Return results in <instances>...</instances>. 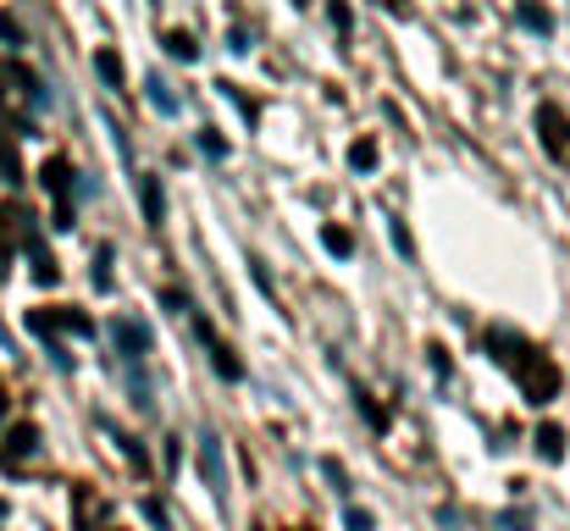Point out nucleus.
I'll return each mask as SVG.
<instances>
[{"instance_id": "obj_1", "label": "nucleus", "mask_w": 570, "mask_h": 531, "mask_svg": "<svg viewBox=\"0 0 570 531\" xmlns=\"http://www.w3.org/2000/svg\"><path fill=\"white\" fill-rule=\"evenodd\" d=\"M488 344H493L499 360L521 376V393H527L532 404H549V399L560 393V365L538 350V344H527L521 333H504V327H493V333H488Z\"/></svg>"}, {"instance_id": "obj_2", "label": "nucleus", "mask_w": 570, "mask_h": 531, "mask_svg": "<svg viewBox=\"0 0 570 531\" xmlns=\"http://www.w3.org/2000/svg\"><path fill=\"white\" fill-rule=\"evenodd\" d=\"M39 177H45V188H50V199H56V222H50V227L67 233V227H72V161H67V156H50Z\"/></svg>"}, {"instance_id": "obj_3", "label": "nucleus", "mask_w": 570, "mask_h": 531, "mask_svg": "<svg viewBox=\"0 0 570 531\" xmlns=\"http://www.w3.org/2000/svg\"><path fill=\"white\" fill-rule=\"evenodd\" d=\"M538 134H543V150L560 161V156H570V117L554 106V100H543L538 106Z\"/></svg>"}, {"instance_id": "obj_4", "label": "nucleus", "mask_w": 570, "mask_h": 531, "mask_svg": "<svg viewBox=\"0 0 570 531\" xmlns=\"http://www.w3.org/2000/svg\"><path fill=\"white\" fill-rule=\"evenodd\" d=\"M28 327H33V333H45V338H50V333H78V338H89V333H95V322H89L83 311H33V316H28Z\"/></svg>"}, {"instance_id": "obj_5", "label": "nucleus", "mask_w": 570, "mask_h": 531, "mask_svg": "<svg viewBox=\"0 0 570 531\" xmlns=\"http://www.w3.org/2000/svg\"><path fill=\"white\" fill-rule=\"evenodd\" d=\"M39 454V426H11V437H6V449H0V465L6 471H22V460H33Z\"/></svg>"}, {"instance_id": "obj_6", "label": "nucleus", "mask_w": 570, "mask_h": 531, "mask_svg": "<svg viewBox=\"0 0 570 531\" xmlns=\"http://www.w3.org/2000/svg\"><path fill=\"white\" fill-rule=\"evenodd\" d=\"M199 338H205V350H210V365H216V371H222L227 382H238V376H244L238 354H233L227 344H222V338H216V327H210V322H199Z\"/></svg>"}, {"instance_id": "obj_7", "label": "nucleus", "mask_w": 570, "mask_h": 531, "mask_svg": "<svg viewBox=\"0 0 570 531\" xmlns=\"http://www.w3.org/2000/svg\"><path fill=\"white\" fill-rule=\"evenodd\" d=\"M28 255H33V277H39V283H56V277H61V266H56V255L39 244V233H28Z\"/></svg>"}, {"instance_id": "obj_8", "label": "nucleus", "mask_w": 570, "mask_h": 531, "mask_svg": "<svg viewBox=\"0 0 570 531\" xmlns=\"http://www.w3.org/2000/svg\"><path fill=\"white\" fill-rule=\"evenodd\" d=\"M538 454H543V460H566V426L543 421V426H538Z\"/></svg>"}, {"instance_id": "obj_9", "label": "nucleus", "mask_w": 570, "mask_h": 531, "mask_svg": "<svg viewBox=\"0 0 570 531\" xmlns=\"http://www.w3.org/2000/svg\"><path fill=\"white\" fill-rule=\"evenodd\" d=\"M117 338L128 344V354H145V350H150V333H145L139 322H117Z\"/></svg>"}, {"instance_id": "obj_10", "label": "nucleus", "mask_w": 570, "mask_h": 531, "mask_svg": "<svg viewBox=\"0 0 570 531\" xmlns=\"http://www.w3.org/2000/svg\"><path fill=\"white\" fill-rule=\"evenodd\" d=\"M350 167H355V173H372V167H377V145H372V139H355V145H350Z\"/></svg>"}, {"instance_id": "obj_11", "label": "nucleus", "mask_w": 570, "mask_h": 531, "mask_svg": "<svg viewBox=\"0 0 570 531\" xmlns=\"http://www.w3.org/2000/svg\"><path fill=\"white\" fill-rule=\"evenodd\" d=\"M161 45H167V56H178V61H194V56H199V50H194V39L184 33V28H173Z\"/></svg>"}, {"instance_id": "obj_12", "label": "nucleus", "mask_w": 570, "mask_h": 531, "mask_svg": "<svg viewBox=\"0 0 570 531\" xmlns=\"http://www.w3.org/2000/svg\"><path fill=\"white\" fill-rule=\"evenodd\" d=\"M95 67H100V78H106L111 89H122V61H117V50H100V56H95Z\"/></svg>"}, {"instance_id": "obj_13", "label": "nucleus", "mask_w": 570, "mask_h": 531, "mask_svg": "<svg viewBox=\"0 0 570 531\" xmlns=\"http://www.w3.org/2000/svg\"><path fill=\"white\" fill-rule=\"evenodd\" d=\"M139 194H145V216L161 227V188H156V177H139Z\"/></svg>"}, {"instance_id": "obj_14", "label": "nucleus", "mask_w": 570, "mask_h": 531, "mask_svg": "<svg viewBox=\"0 0 570 531\" xmlns=\"http://www.w3.org/2000/svg\"><path fill=\"white\" fill-rule=\"evenodd\" d=\"M515 17H521V22H527V28H538V33H549V22H554V17H549V11H543V6H521V11H515Z\"/></svg>"}, {"instance_id": "obj_15", "label": "nucleus", "mask_w": 570, "mask_h": 531, "mask_svg": "<svg viewBox=\"0 0 570 531\" xmlns=\"http://www.w3.org/2000/svg\"><path fill=\"white\" fill-rule=\"evenodd\" d=\"M322 238H327V249H333V255H350V249H355V238H350V227H327Z\"/></svg>"}, {"instance_id": "obj_16", "label": "nucleus", "mask_w": 570, "mask_h": 531, "mask_svg": "<svg viewBox=\"0 0 570 531\" xmlns=\"http://www.w3.org/2000/svg\"><path fill=\"white\" fill-rule=\"evenodd\" d=\"M106 266H111V249L95 255V288H111V272H106Z\"/></svg>"}, {"instance_id": "obj_17", "label": "nucleus", "mask_w": 570, "mask_h": 531, "mask_svg": "<svg viewBox=\"0 0 570 531\" xmlns=\"http://www.w3.org/2000/svg\"><path fill=\"white\" fill-rule=\"evenodd\" d=\"M150 100H156V106H161V111H178V100H173V95H167V89H161V78H156V83H150Z\"/></svg>"}, {"instance_id": "obj_18", "label": "nucleus", "mask_w": 570, "mask_h": 531, "mask_svg": "<svg viewBox=\"0 0 570 531\" xmlns=\"http://www.w3.org/2000/svg\"><path fill=\"white\" fill-rule=\"evenodd\" d=\"M0 39H6V45H22V33H17V22H11L6 11H0Z\"/></svg>"}, {"instance_id": "obj_19", "label": "nucleus", "mask_w": 570, "mask_h": 531, "mask_svg": "<svg viewBox=\"0 0 570 531\" xmlns=\"http://www.w3.org/2000/svg\"><path fill=\"white\" fill-rule=\"evenodd\" d=\"M95 531H122V527H95Z\"/></svg>"}, {"instance_id": "obj_20", "label": "nucleus", "mask_w": 570, "mask_h": 531, "mask_svg": "<svg viewBox=\"0 0 570 531\" xmlns=\"http://www.w3.org/2000/svg\"><path fill=\"white\" fill-rule=\"evenodd\" d=\"M0 410H6V387H0Z\"/></svg>"}]
</instances>
